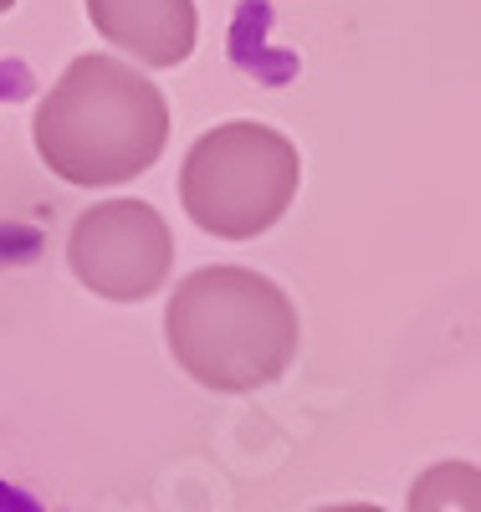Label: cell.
Segmentation results:
<instances>
[{
  "label": "cell",
  "mask_w": 481,
  "mask_h": 512,
  "mask_svg": "<svg viewBox=\"0 0 481 512\" xmlns=\"http://www.w3.org/2000/svg\"><path fill=\"white\" fill-rule=\"evenodd\" d=\"M31 144L57 180L82 190L128 185L169 144V103L144 67L103 52L67 62L57 88L36 103Z\"/></svg>",
  "instance_id": "6da1fadb"
},
{
  "label": "cell",
  "mask_w": 481,
  "mask_h": 512,
  "mask_svg": "<svg viewBox=\"0 0 481 512\" xmlns=\"http://www.w3.org/2000/svg\"><path fill=\"white\" fill-rule=\"evenodd\" d=\"M405 512H481V466L435 461L410 482Z\"/></svg>",
  "instance_id": "8992f818"
},
{
  "label": "cell",
  "mask_w": 481,
  "mask_h": 512,
  "mask_svg": "<svg viewBox=\"0 0 481 512\" xmlns=\"http://www.w3.org/2000/svg\"><path fill=\"white\" fill-rule=\"evenodd\" d=\"M302 185V154L272 123L231 118L215 123L190 144L180 164V205L185 216L215 241H256L267 236Z\"/></svg>",
  "instance_id": "3957f363"
},
{
  "label": "cell",
  "mask_w": 481,
  "mask_h": 512,
  "mask_svg": "<svg viewBox=\"0 0 481 512\" xmlns=\"http://www.w3.org/2000/svg\"><path fill=\"white\" fill-rule=\"evenodd\" d=\"M87 21L108 47L154 72L180 67L200 36L195 0H87Z\"/></svg>",
  "instance_id": "5b68a950"
},
{
  "label": "cell",
  "mask_w": 481,
  "mask_h": 512,
  "mask_svg": "<svg viewBox=\"0 0 481 512\" xmlns=\"http://www.w3.org/2000/svg\"><path fill=\"white\" fill-rule=\"evenodd\" d=\"M318 512H384L374 502H333V507H318Z\"/></svg>",
  "instance_id": "52a82bcc"
},
{
  "label": "cell",
  "mask_w": 481,
  "mask_h": 512,
  "mask_svg": "<svg viewBox=\"0 0 481 512\" xmlns=\"http://www.w3.org/2000/svg\"><path fill=\"white\" fill-rule=\"evenodd\" d=\"M174 236L149 200H98L67 231V272L103 303H144L169 282Z\"/></svg>",
  "instance_id": "277c9868"
},
{
  "label": "cell",
  "mask_w": 481,
  "mask_h": 512,
  "mask_svg": "<svg viewBox=\"0 0 481 512\" xmlns=\"http://www.w3.org/2000/svg\"><path fill=\"white\" fill-rule=\"evenodd\" d=\"M169 354L215 395H251L277 384L302 344L292 297L251 267H200L169 292Z\"/></svg>",
  "instance_id": "7a4b0ae2"
},
{
  "label": "cell",
  "mask_w": 481,
  "mask_h": 512,
  "mask_svg": "<svg viewBox=\"0 0 481 512\" xmlns=\"http://www.w3.org/2000/svg\"><path fill=\"white\" fill-rule=\"evenodd\" d=\"M11 6H16V0H0V16H6V11H11Z\"/></svg>",
  "instance_id": "ba28073f"
}]
</instances>
